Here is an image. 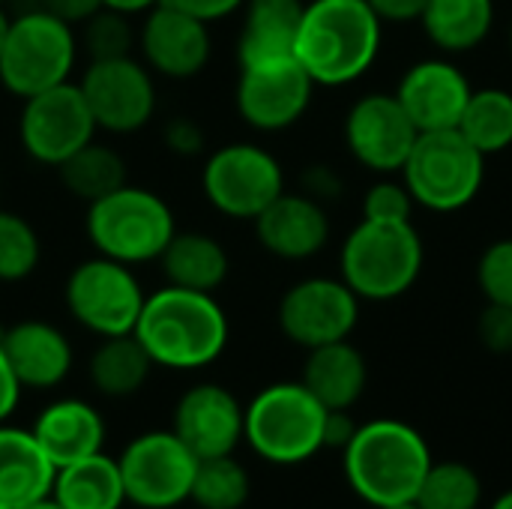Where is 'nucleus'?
Returning <instances> with one entry per match:
<instances>
[{
    "label": "nucleus",
    "mask_w": 512,
    "mask_h": 509,
    "mask_svg": "<svg viewBox=\"0 0 512 509\" xmlns=\"http://www.w3.org/2000/svg\"><path fill=\"white\" fill-rule=\"evenodd\" d=\"M381 39L384 21L366 0H309L294 57L315 87H345L375 66Z\"/></svg>",
    "instance_id": "1"
},
{
    "label": "nucleus",
    "mask_w": 512,
    "mask_h": 509,
    "mask_svg": "<svg viewBox=\"0 0 512 509\" xmlns=\"http://www.w3.org/2000/svg\"><path fill=\"white\" fill-rule=\"evenodd\" d=\"M132 333L153 366L195 372L222 357L228 345V315L213 294L165 285L147 294Z\"/></svg>",
    "instance_id": "2"
},
{
    "label": "nucleus",
    "mask_w": 512,
    "mask_h": 509,
    "mask_svg": "<svg viewBox=\"0 0 512 509\" xmlns=\"http://www.w3.org/2000/svg\"><path fill=\"white\" fill-rule=\"evenodd\" d=\"M432 462L426 438L411 423L393 417L357 426L342 450L351 492L375 509L414 501Z\"/></svg>",
    "instance_id": "3"
},
{
    "label": "nucleus",
    "mask_w": 512,
    "mask_h": 509,
    "mask_svg": "<svg viewBox=\"0 0 512 509\" xmlns=\"http://www.w3.org/2000/svg\"><path fill=\"white\" fill-rule=\"evenodd\" d=\"M423 237L408 222L360 219L339 252V279L360 303H390L405 297L423 273Z\"/></svg>",
    "instance_id": "4"
},
{
    "label": "nucleus",
    "mask_w": 512,
    "mask_h": 509,
    "mask_svg": "<svg viewBox=\"0 0 512 509\" xmlns=\"http://www.w3.org/2000/svg\"><path fill=\"white\" fill-rule=\"evenodd\" d=\"M327 408L303 381H279L243 408V441L270 465H300L324 450Z\"/></svg>",
    "instance_id": "5"
},
{
    "label": "nucleus",
    "mask_w": 512,
    "mask_h": 509,
    "mask_svg": "<svg viewBox=\"0 0 512 509\" xmlns=\"http://www.w3.org/2000/svg\"><path fill=\"white\" fill-rule=\"evenodd\" d=\"M399 174L417 207L429 213H459L474 204L483 189L486 156L459 129L420 132Z\"/></svg>",
    "instance_id": "6"
},
{
    "label": "nucleus",
    "mask_w": 512,
    "mask_h": 509,
    "mask_svg": "<svg viewBox=\"0 0 512 509\" xmlns=\"http://www.w3.org/2000/svg\"><path fill=\"white\" fill-rule=\"evenodd\" d=\"M177 234L168 201L141 186H120L87 204V237L93 249L120 264L159 261Z\"/></svg>",
    "instance_id": "7"
},
{
    "label": "nucleus",
    "mask_w": 512,
    "mask_h": 509,
    "mask_svg": "<svg viewBox=\"0 0 512 509\" xmlns=\"http://www.w3.org/2000/svg\"><path fill=\"white\" fill-rule=\"evenodd\" d=\"M78 39L72 24L42 6L9 18L0 48V81L9 93L27 99L48 87L66 84L75 66Z\"/></svg>",
    "instance_id": "8"
},
{
    "label": "nucleus",
    "mask_w": 512,
    "mask_h": 509,
    "mask_svg": "<svg viewBox=\"0 0 512 509\" xmlns=\"http://www.w3.org/2000/svg\"><path fill=\"white\" fill-rule=\"evenodd\" d=\"M117 465L126 504L138 509H174L189 501L198 459L171 429H156L132 438Z\"/></svg>",
    "instance_id": "9"
},
{
    "label": "nucleus",
    "mask_w": 512,
    "mask_h": 509,
    "mask_svg": "<svg viewBox=\"0 0 512 509\" xmlns=\"http://www.w3.org/2000/svg\"><path fill=\"white\" fill-rule=\"evenodd\" d=\"M63 294L69 315L99 339L132 333L147 300L132 267L105 255L81 261L69 273Z\"/></svg>",
    "instance_id": "10"
},
{
    "label": "nucleus",
    "mask_w": 512,
    "mask_h": 509,
    "mask_svg": "<svg viewBox=\"0 0 512 509\" xmlns=\"http://www.w3.org/2000/svg\"><path fill=\"white\" fill-rule=\"evenodd\" d=\"M201 189L210 207L231 219H255L285 192V171L279 159L249 141L225 144L210 153Z\"/></svg>",
    "instance_id": "11"
},
{
    "label": "nucleus",
    "mask_w": 512,
    "mask_h": 509,
    "mask_svg": "<svg viewBox=\"0 0 512 509\" xmlns=\"http://www.w3.org/2000/svg\"><path fill=\"white\" fill-rule=\"evenodd\" d=\"M93 135H96V120L78 84L66 81L24 99L18 117V138L24 153L39 165L57 168L75 150L90 144Z\"/></svg>",
    "instance_id": "12"
},
{
    "label": "nucleus",
    "mask_w": 512,
    "mask_h": 509,
    "mask_svg": "<svg viewBox=\"0 0 512 509\" xmlns=\"http://www.w3.org/2000/svg\"><path fill=\"white\" fill-rule=\"evenodd\" d=\"M279 330L297 348H321L330 342L351 339L360 321V297L330 276H309L294 282L276 309Z\"/></svg>",
    "instance_id": "13"
},
{
    "label": "nucleus",
    "mask_w": 512,
    "mask_h": 509,
    "mask_svg": "<svg viewBox=\"0 0 512 509\" xmlns=\"http://www.w3.org/2000/svg\"><path fill=\"white\" fill-rule=\"evenodd\" d=\"M78 87L96 120V129L114 135L144 129L156 111L153 75L132 54L114 60H90Z\"/></svg>",
    "instance_id": "14"
},
{
    "label": "nucleus",
    "mask_w": 512,
    "mask_h": 509,
    "mask_svg": "<svg viewBox=\"0 0 512 509\" xmlns=\"http://www.w3.org/2000/svg\"><path fill=\"white\" fill-rule=\"evenodd\" d=\"M315 81L297 57L240 66L237 111L258 132L291 129L312 105Z\"/></svg>",
    "instance_id": "15"
},
{
    "label": "nucleus",
    "mask_w": 512,
    "mask_h": 509,
    "mask_svg": "<svg viewBox=\"0 0 512 509\" xmlns=\"http://www.w3.org/2000/svg\"><path fill=\"white\" fill-rule=\"evenodd\" d=\"M345 147L357 165L375 174L402 171L414 141L417 126L399 105L396 93H366L345 114Z\"/></svg>",
    "instance_id": "16"
},
{
    "label": "nucleus",
    "mask_w": 512,
    "mask_h": 509,
    "mask_svg": "<svg viewBox=\"0 0 512 509\" xmlns=\"http://www.w3.org/2000/svg\"><path fill=\"white\" fill-rule=\"evenodd\" d=\"M243 408L228 387L195 384L177 399L171 432L195 459L231 456L243 444Z\"/></svg>",
    "instance_id": "17"
},
{
    "label": "nucleus",
    "mask_w": 512,
    "mask_h": 509,
    "mask_svg": "<svg viewBox=\"0 0 512 509\" xmlns=\"http://www.w3.org/2000/svg\"><path fill=\"white\" fill-rule=\"evenodd\" d=\"M468 75L447 57H426L405 69L396 99L417 126V132L456 129L471 96Z\"/></svg>",
    "instance_id": "18"
},
{
    "label": "nucleus",
    "mask_w": 512,
    "mask_h": 509,
    "mask_svg": "<svg viewBox=\"0 0 512 509\" xmlns=\"http://www.w3.org/2000/svg\"><path fill=\"white\" fill-rule=\"evenodd\" d=\"M138 48L150 72L183 81V78H195L207 66L213 42H210V27L204 21L159 3L144 18V27L138 33Z\"/></svg>",
    "instance_id": "19"
},
{
    "label": "nucleus",
    "mask_w": 512,
    "mask_h": 509,
    "mask_svg": "<svg viewBox=\"0 0 512 509\" xmlns=\"http://www.w3.org/2000/svg\"><path fill=\"white\" fill-rule=\"evenodd\" d=\"M252 222L258 243L282 261H309L330 240L327 207L306 192H282Z\"/></svg>",
    "instance_id": "20"
},
{
    "label": "nucleus",
    "mask_w": 512,
    "mask_h": 509,
    "mask_svg": "<svg viewBox=\"0 0 512 509\" xmlns=\"http://www.w3.org/2000/svg\"><path fill=\"white\" fill-rule=\"evenodd\" d=\"M0 348L21 390H51L72 369V345L48 321H21L0 333Z\"/></svg>",
    "instance_id": "21"
},
{
    "label": "nucleus",
    "mask_w": 512,
    "mask_h": 509,
    "mask_svg": "<svg viewBox=\"0 0 512 509\" xmlns=\"http://www.w3.org/2000/svg\"><path fill=\"white\" fill-rule=\"evenodd\" d=\"M30 432L54 468L96 456L105 447V420L84 399H57L45 405Z\"/></svg>",
    "instance_id": "22"
},
{
    "label": "nucleus",
    "mask_w": 512,
    "mask_h": 509,
    "mask_svg": "<svg viewBox=\"0 0 512 509\" xmlns=\"http://www.w3.org/2000/svg\"><path fill=\"white\" fill-rule=\"evenodd\" d=\"M300 381L327 411H351L366 393L369 363L348 339L330 342L306 354Z\"/></svg>",
    "instance_id": "23"
},
{
    "label": "nucleus",
    "mask_w": 512,
    "mask_h": 509,
    "mask_svg": "<svg viewBox=\"0 0 512 509\" xmlns=\"http://www.w3.org/2000/svg\"><path fill=\"white\" fill-rule=\"evenodd\" d=\"M57 468L30 429L0 423V509H21L51 495Z\"/></svg>",
    "instance_id": "24"
},
{
    "label": "nucleus",
    "mask_w": 512,
    "mask_h": 509,
    "mask_svg": "<svg viewBox=\"0 0 512 509\" xmlns=\"http://www.w3.org/2000/svg\"><path fill=\"white\" fill-rule=\"evenodd\" d=\"M306 0H246L237 36L240 66L294 57Z\"/></svg>",
    "instance_id": "25"
},
{
    "label": "nucleus",
    "mask_w": 512,
    "mask_h": 509,
    "mask_svg": "<svg viewBox=\"0 0 512 509\" xmlns=\"http://www.w3.org/2000/svg\"><path fill=\"white\" fill-rule=\"evenodd\" d=\"M159 267L168 285L213 294L228 279L231 261L216 237L201 231H177L159 255Z\"/></svg>",
    "instance_id": "26"
},
{
    "label": "nucleus",
    "mask_w": 512,
    "mask_h": 509,
    "mask_svg": "<svg viewBox=\"0 0 512 509\" xmlns=\"http://www.w3.org/2000/svg\"><path fill=\"white\" fill-rule=\"evenodd\" d=\"M51 501L60 509H123L126 489L117 459L96 453L57 468Z\"/></svg>",
    "instance_id": "27"
},
{
    "label": "nucleus",
    "mask_w": 512,
    "mask_h": 509,
    "mask_svg": "<svg viewBox=\"0 0 512 509\" xmlns=\"http://www.w3.org/2000/svg\"><path fill=\"white\" fill-rule=\"evenodd\" d=\"M420 24L438 51L468 54L489 39L495 27V0H429Z\"/></svg>",
    "instance_id": "28"
},
{
    "label": "nucleus",
    "mask_w": 512,
    "mask_h": 509,
    "mask_svg": "<svg viewBox=\"0 0 512 509\" xmlns=\"http://www.w3.org/2000/svg\"><path fill=\"white\" fill-rule=\"evenodd\" d=\"M153 372V360L135 333L105 336L99 348L90 354L87 375L96 393L108 399H129L135 396Z\"/></svg>",
    "instance_id": "29"
},
{
    "label": "nucleus",
    "mask_w": 512,
    "mask_h": 509,
    "mask_svg": "<svg viewBox=\"0 0 512 509\" xmlns=\"http://www.w3.org/2000/svg\"><path fill=\"white\" fill-rule=\"evenodd\" d=\"M486 159L512 147V93L504 87L471 90L456 126Z\"/></svg>",
    "instance_id": "30"
},
{
    "label": "nucleus",
    "mask_w": 512,
    "mask_h": 509,
    "mask_svg": "<svg viewBox=\"0 0 512 509\" xmlns=\"http://www.w3.org/2000/svg\"><path fill=\"white\" fill-rule=\"evenodd\" d=\"M60 183L81 201L93 204L105 195H111L114 189L126 186V162L117 150L105 147V144H84L81 150H75L66 162L57 165Z\"/></svg>",
    "instance_id": "31"
},
{
    "label": "nucleus",
    "mask_w": 512,
    "mask_h": 509,
    "mask_svg": "<svg viewBox=\"0 0 512 509\" xmlns=\"http://www.w3.org/2000/svg\"><path fill=\"white\" fill-rule=\"evenodd\" d=\"M252 495L249 471L231 456L198 459L189 501L198 509H243Z\"/></svg>",
    "instance_id": "32"
},
{
    "label": "nucleus",
    "mask_w": 512,
    "mask_h": 509,
    "mask_svg": "<svg viewBox=\"0 0 512 509\" xmlns=\"http://www.w3.org/2000/svg\"><path fill=\"white\" fill-rule=\"evenodd\" d=\"M414 504L420 509H480L483 480L465 462H432Z\"/></svg>",
    "instance_id": "33"
},
{
    "label": "nucleus",
    "mask_w": 512,
    "mask_h": 509,
    "mask_svg": "<svg viewBox=\"0 0 512 509\" xmlns=\"http://www.w3.org/2000/svg\"><path fill=\"white\" fill-rule=\"evenodd\" d=\"M39 237L33 225L12 213L0 210V282H21L39 264Z\"/></svg>",
    "instance_id": "34"
},
{
    "label": "nucleus",
    "mask_w": 512,
    "mask_h": 509,
    "mask_svg": "<svg viewBox=\"0 0 512 509\" xmlns=\"http://www.w3.org/2000/svg\"><path fill=\"white\" fill-rule=\"evenodd\" d=\"M138 36L129 24V15L114 9H99L81 24V45L90 54V60H114L129 57Z\"/></svg>",
    "instance_id": "35"
},
{
    "label": "nucleus",
    "mask_w": 512,
    "mask_h": 509,
    "mask_svg": "<svg viewBox=\"0 0 512 509\" xmlns=\"http://www.w3.org/2000/svg\"><path fill=\"white\" fill-rule=\"evenodd\" d=\"M477 288L486 303L512 309V237L495 240L477 261Z\"/></svg>",
    "instance_id": "36"
},
{
    "label": "nucleus",
    "mask_w": 512,
    "mask_h": 509,
    "mask_svg": "<svg viewBox=\"0 0 512 509\" xmlns=\"http://www.w3.org/2000/svg\"><path fill=\"white\" fill-rule=\"evenodd\" d=\"M363 219H378V222H408L417 210L414 195L408 192L405 180H393L390 174H381V180H375L366 195H363Z\"/></svg>",
    "instance_id": "37"
},
{
    "label": "nucleus",
    "mask_w": 512,
    "mask_h": 509,
    "mask_svg": "<svg viewBox=\"0 0 512 509\" xmlns=\"http://www.w3.org/2000/svg\"><path fill=\"white\" fill-rule=\"evenodd\" d=\"M477 339L489 354L507 357L512 354V309L486 303L477 318Z\"/></svg>",
    "instance_id": "38"
},
{
    "label": "nucleus",
    "mask_w": 512,
    "mask_h": 509,
    "mask_svg": "<svg viewBox=\"0 0 512 509\" xmlns=\"http://www.w3.org/2000/svg\"><path fill=\"white\" fill-rule=\"evenodd\" d=\"M165 144L180 156H198L204 150V129L192 117H174L165 126Z\"/></svg>",
    "instance_id": "39"
},
{
    "label": "nucleus",
    "mask_w": 512,
    "mask_h": 509,
    "mask_svg": "<svg viewBox=\"0 0 512 509\" xmlns=\"http://www.w3.org/2000/svg\"><path fill=\"white\" fill-rule=\"evenodd\" d=\"M342 189H345V183H342L339 171L330 168V165H312V168H306V174H303V192H306L309 198L321 201V204L336 201V198L342 195Z\"/></svg>",
    "instance_id": "40"
},
{
    "label": "nucleus",
    "mask_w": 512,
    "mask_h": 509,
    "mask_svg": "<svg viewBox=\"0 0 512 509\" xmlns=\"http://www.w3.org/2000/svg\"><path fill=\"white\" fill-rule=\"evenodd\" d=\"M159 3L210 24V21H222V18L234 15L237 9H243L246 0H159Z\"/></svg>",
    "instance_id": "41"
},
{
    "label": "nucleus",
    "mask_w": 512,
    "mask_h": 509,
    "mask_svg": "<svg viewBox=\"0 0 512 509\" xmlns=\"http://www.w3.org/2000/svg\"><path fill=\"white\" fill-rule=\"evenodd\" d=\"M372 6V12L387 24V21H396V24H411V21H420L423 9L429 0H366Z\"/></svg>",
    "instance_id": "42"
},
{
    "label": "nucleus",
    "mask_w": 512,
    "mask_h": 509,
    "mask_svg": "<svg viewBox=\"0 0 512 509\" xmlns=\"http://www.w3.org/2000/svg\"><path fill=\"white\" fill-rule=\"evenodd\" d=\"M357 420L351 417V411H327V423H324V450H345L357 432Z\"/></svg>",
    "instance_id": "43"
},
{
    "label": "nucleus",
    "mask_w": 512,
    "mask_h": 509,
    "mask_svg": "<svg viewBox=\"0 0 512 509\" xmlns=\"http://www.w3.org/2000/svg\"><path fill=\"white\" fill-rule=\"evenodd\" d=\"M39 6L75 27V24H84L93 12H99L102 0H39Z\"/></svg>",
    "instance_id": "44"
},
{
    "label": "nucleus",
    "mask_w": 512,
    "mask_h": 509,
    "mask_svg": "<svg viewBox=\"0 0 512 509\" xmlns=\"http://www.w3.org/2000/svg\"><path fill=\"white\" fill-rule=\"evenodd\" d=\"M18 396H21V384H18V378L12 375L9 360H6V354H3V348H0V423H6L9 414L15 411Z\"/></svg>",
    "instance_id": "45"
},
{
    "label": "nucleus",
    "mask_w": 512,
    "mask_h": 509,
    "mask_svg": "<svg viewBox=\"0 0 512 509\" xmlns=\"http://www.w3.org/2000/svg\"><path fill=\"white\" fill-rule=\"evenodd\" d=\"M102 6L123 12V15H138V12H150L153 6H159V0H102Z\"/></svg>",
    "instance_id": "46"
},
{
    "label": "nucleus",
    "mask_w": 512,
    "mask_h": 509,
    "mask_svg": "<svg viewBox=\"0 0 512 509\" xmlns=\"http://www.w3.org/2000/svg\"><path fill=\"white\" fill-rule=\"evenodd\" d=\"M489 509H512V489H507V492H501L495 501H492V507Z\"/></svg>",
    "instance_id": "47"
},
{
    "label": "nucleus",
    "mask_w": 512,
    "mask_h": 509,
    "mask_svg": "<svg viewBox=\"0 0 512 509\" xmlns=\"http://www.w3.org/2000/svg\"><path fill=\"white\" fill-rule=\"evenodd\" d=\"M21 509H60L54 501H51V495L48 498H42V501H36V504H30V507H21Z\"/></svg>",
    "instance_id": "48"
},
{
    "label": "nucleus",
    "mask_w": 512,
    "mask_h": 509,
    "mask_svg": "<svg viewBox=\"0 0 512 509\" xmlns=\"http://www.w3.org/2000/svg\"><path fill=\"white\" fill-rule=\"evenodd\" d=\"M6 27H9V18H6V12L0 9V48H3V36H6Z\"/></svg>",
    "instance_id": "49"
},
{
    "label": "nucleus",
    "mask_w": 512,
    "mask_h": 509,
    "mask_svg": "<svg viewBox=\"0 0 512 509\" xmlns=\"http://www.w3.org/2000/svg\"><path fill=\"white\" fill-rule=\"evenodd\" d=\"M378 509H420L414 501H408V504H393V507H378Z\"/></svg>",
    "instance_id": "50"
},
{
    "label": "nucleus",
    "mask_w": 512,
    "mask_h": 509,
    "mask_svg": "<svg viewBox=\"0 0 512 509\" xmlns=\"http://www.w3.org/2000/svg\"><path fill=\"white\" fill-rule=\"evenodd\" d=\"M510 51H512V24H510Z\"/></svg>",
    "instance_id": "51"
},
{
    "label": "nucleus",
    "mask_w": 512,
    "mask_h": 509,
    "mask_svg": "<svg viewBox=\"0 0 512 509\" xmlns=\"http://www.w3.org/2000/svg\"><path fill=\"white\" fill-rule=\"evenodd\" d=\"M0 3H6V0H0Z\"/></svg>",
    "instance_id": "52"
}]
</instances>
